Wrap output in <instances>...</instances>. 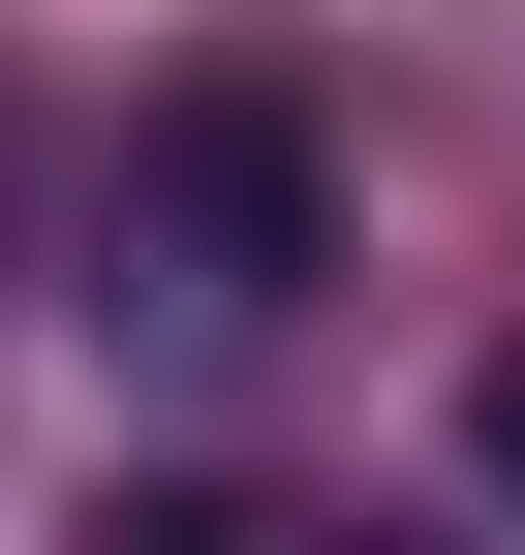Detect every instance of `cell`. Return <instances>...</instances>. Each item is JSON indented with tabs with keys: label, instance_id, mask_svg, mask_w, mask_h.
Returning a JSON list of instances; mask_svg holds the SVG:
<instances>
[{
	"label": "cell",
	"instance_id": "1",
	"mask_svg": "<svg viewBox=\"0 0 525 555\" xmlns=\"http://www.w3.org/2000/svg\"><path fill=\"white\" fill-rule=\"evenodd\" d=\"M309 278H341V155H309L279 62H185L155 124H124L93 185V339H155V371H279Z\"/></svg>",
	"mask_w": 525,
	"mask_h": 555
},
{
	"label": "cell",
	"instance_id": "2",
	"mask_svg": "<svg viewBox=\"0 0 525 555\" xmlns=\"http://www.w3.org/2000/svg\"><path fill=\"white\" fill-rule=\"evenodd\" d=\"M93 555H247V494H124V525H93Z\"/></svg>",
	"mask_w": 525,
	"mask_h": 555
},
{
	"label": "cell",
	"instance_id": "3",
	"mask_svg": "<svg viewBox=\"0 0 525 555\" xmlns=\"http://www.w3.org/2000/svg\"><path fill=\"white\" fill-rule=\"evenodd\" d=\"M464 463H495V494H525V339H495V401H464Z\"/></svg>",
	"mask_w": 525,
	"mask_h": 555
},
{
	"label": "cell",
	"instance_id": "4",
	"mask_svg": "<svg viewBox=\"0 0 525 555\" xmlns=\"http://www.w3.org/2000/svg\"><path fill=\"white\" fill-rule=\"evenodd\" d=\"M309 555H402V525H309Z\"/></svg>",
	"mask_w": 525,
	"mask_h": 555
}]
</instances>
